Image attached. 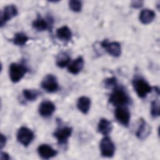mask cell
<instances>
[{"label":"cell","mask_w":160,"mask_h":160,"mask_svg":"<svg viewBox=\"0 0 160 160\" xmlns=\"http://www.w3.org/2000/svg\"><path fill=\"white\" fill-rule=\"evenodd\" d=\"M109 101L113 106L116 107L124 106L129 102V98L127 92L122 88H115L110 94Z\"/></svg>","instance_id":"1"},{"label":"cell","mask_w":160,"mask_h":160,"mask_svg":"<svg viewBox=\"0 0 160 160\" xmlns=\"http://www.w3.org/2000/svg\"><path fill=\"white\" fill-rule=\"evenodd\" d=\"M132 83L134 91L140 98H145L152 90V88L149 84L142 78H135L132 80Z\"/></svg>","instance_id":"2"},{"label":"cell","mask_w":160,"mask_h":160,"mask_svg":"<svg viewBox=\"0 0 160 160\" xmlns=\"http://www.w3.org/2000/svg\"><path fill=\"white\" fill-rule=\"evenodd\" d=\"M28 68L23 64L11 63L9 66V78L12 82H19L28 72Z\"/></svg>","instance_id":"3"},{"label":"cell","mask_w":160,"mask_h":160,"mask_svg":"<svg viewBox=\"0 0 160 160\" xmlns=\"http://www.w3.org/2000/svg\"><path fill=\"white\" fill-rule=\"evenodd\" d=\"M17 140L24 146H28L34 138V132L29 128L22 126L17 132Z\"/></svg>","instance_id":"4"},{"label":"cell","mask_w":160,"mask_h":160,"mask_svg":"<svg viewBox=\"0 0 160 160\" xmlns=\"http://www.w3.org/2000/svg\"><path fill=\"white\" fill-rule=\"evenodd\" d=\"M41 88L46 92L52 93L56 92L59 89V84L57 79L53 74H47L42 80Z\"/></svg>","instance_id":"5"},{"label":"cell","mask_w":160,"mask_h":160,"mask_svg":"<svg viewBox=\"0 0 160 160\" xmlns=\"http://www.w3.org/2000/svg\"><path fill=\"white\" fill-rule=\"evenodd\" d=\"M101 154L103 157L111 158L115 152V146L112 140L108 137L102 138L100 142Z\"/></svg>","instance_id":"6"},{"label":"cell","mask_w":160,"mask_h":160,"mask_svg":"<svg viewBox=\"0 0 160 160\" xmlns=\"http://www.w3.org/2000/svg\"><path fill=\"white\" fill-rule=\"evenodd\" d=\"M72 129L70 127H61L58 128L54 131V132L53 133V136L57 139L59 144H66L68 139L72 134Z\"/></svg>","instance_id":"7"},{"label":"cell","mask_w":160,"mask_h":160,"mask_svg":"<svg viewBox=\"0 0 160 160\" xmlns=\"http://www.w3.org/2000/svg\"><path fill=\"white\" fill-rule=\"evenodd\" d=\"M116 119L124 126L128 127L130 121V112L125 106L116 107L114 112Z\"/></svg>","instance_id":"8"},{"label":"cell","mask_w":160,"mask_h":160,"mask_svg":"<svg viewBox=\"0 0 160 160\" xmlns=\"http://www.w3.org/2000/svg\"><path fill=\"white\" fill-rule=\"evenodd\" d=\"M53 24V19L51 17L44 19L41 16H38L37 18L32 22V27L38 31H43L46 29H51Z\"/></svg>","instance_id":"9"},{"label":"cell","mask_w":160,"mask_h":160,"mask_svg":"<svg viewBox=\"0 0 160 160\" xmlns=\"http://www.w3.org/2000/svg\"><path fill=\"white\" fill-rule=\"evenodd\" d=\"M101 45L109 54L113 57H119L121 54V47L118 42H109L108 40L104 39L101 42Z\"/></svg>","instance_id":"10"},{"label":"cell","mask_w":160,"mask_h":160,"mask_svg":"<svg viewBox=\"0 0 160 160\" xmlns=\"http://www.w3.org/2000/svg\"><path fill=\"white\" fill-rule=\"evenodd\" d=\"M18 9L14 5H8L4 8L1 16V26L2 27L6 23L18 15Z\"/></svg>","instance_id":"11"},{"label":"cell","mask_w":160,"mask_h":160,"mask_svg":"<svg viewBox=\"0 0 160 160\" xmlns=\"http://www.w3.org/2000/svg\"><path fill=\"white\" fill-rule=\"evenodd\" d=\"M56 109L54 103L50 101H44L41 102L39 106L38 112L43 118H48L51 116Z\"/></svg>","instance_id":"12"},{"label":"cell","mask_w":160,"mask_h":160,"mask_svg":"<svg viewBox=\"0 0 160 160\" xmlns=\"http://www.w3.org/2000/svg\"><path fill=\"white\" fill-rule=\"evenodd\" d=\"M38 152L39 156L44 159H49L56 156L58 151L48 144H41L38 148Z\"/></svg>","instance_id":"13"},{"label":"cell","mask_w":160,"mask_h":160,"mask_svg":"<svg viewBox=\"0 0 160 160\" xmlns=\"http://www.w3.org/2000/svg\"><path fill=\"white\" fill-rule=\"evenodd\" d=\"M150 132L151 127L143 119H141L139 120V127L136 133L138 138L141 140H144L149 136Z\"/></svg>","instance_id":"14"},{"label":"cell","mask_w":160,"mask_h":160,"mask_svg":"<svg viewBox=\"0 0 160 160\" xmlns=\"http://www.w3.org/2000/svg\"><path fill=\"white\" fill-rule=\"evenodd\" d=\"M84 59L81 56L77 58L73 62L69 64L68 71L72 74H78L83 68Z\"/></svg>","instance_id":"15"},{"label":"cell","mask_w":160,"mask_h":160,"mask_svg":"<svg viewBox=\"0 0 160 160\" xmlns=\"http://www.w3.org/2000/svg\"><path fill=\"white\" fill-rule=\"evenodd\" d=\"M112 129V122L107 119L102 118L99 120L98 125V131L104 136H108Z\"/></svg>","instance_id":"16"},{"label":"cell","mask_w":160,"mask_h":160,"mask_svg":"<svg viewBox=\"0 0 160 160\" xmlns=\"http://www.w3.org/2000/svg\"><path fill=\"white\" fill-rule=\"evenodd\" d=\"M56 36L61 41H69L71 39L72 32L68 26H64L56 30Z\"/></svg>","instance_id":"17"},{"label":"cell","mask_w":160,"mask_h":160,"mask_svg":"<svg viewBox=\"0 0 160 160\" xmlns=\"http://www.w3.org/2000/svg\"><path fill=\"white\" fill-rule=\"evenodd\" d=\"M139 20L144 24L151 23L155 18V12L151 9H146L141 11L139 14Z\"/></svg>","instance_id":"18"},{"label":"cell","mask_w":160,"mask_h":160,"mask_svg":"<svg viewBox=\"0 0 160 160\" xmlns=\"http://www.w3.org/2000/svg\"><path fill=\"white\" fill-rule=\"evenodd\" d=\"M91 100L86 96L80 97L77 102L78 109L83 114H87L90 109Z\"/></svg>","instance_id":"19"},{"label":"cell","mask_w":160,"mask_h":160,"mask_svg":"<svg viewBox=\"0 0 160 160\" xmlns=\"http://www.w3.org/2000/svg\"><path fill=\"white\" fill-rule=\"evenodd\" d=\"M70 61L71 58L69 54L66 52H61L56 57V64L59 68H63L69 66Z\"/></svg>","instance_id":"20"},{"label":"cell","mask_w":160,"mask_h":160,"mask_svg":"<svg viewBox=\"0 0 160 160\" xmlns=\"http://www.w3.org/2000/svg\"><path fill=\"white\" fill-rule=\"evenodd\" d=\"M22 94L24 98L29 101H33L37 99L40 96L41 92L36 89H26L22 91Z\"/></svg>","instance_id":"21"},{"label":"cell","mask_w":160,"mask_h":160,"mask_svg":"<svg viewBox=\"0 0 160 160\" xmlns=\"http://www.w3.org/2000/svg\"><path fill=\"white\" fill-rule=\"evenodd\" d=\"M29 41V37L23 32H18L14 34L12 42L17 46H23Z\"/></svg>","instance_id":"22"},{"label":"cell","mask_w":160,"mask_h":160,"mask_svg":"<svg viewBox=\"0 0 160 160\" xmlns=\"http://www.w3.org/2000/svg\"><path fill=\"white\" fill-rule=\"evenodd\" d=\"M151 114L152 118H156L159 116V102L158 99L152 101L151 106Z\"/></svg>","instance_id":"23"},{"label":"cell","mask_w":160,"mask_h":160,"mask_svg":"<svg viewBox=\"0 0 160 160\" xmlns=\"http://www.w3.org/2000/svg\"><path fill=\"white\" fill-rule=\"evenodd\" d=\"M69 7L74 12H79L82 8V3L80 1L71 0L69 1Z\"/></svg>","instance_id":"24"},{"label":"cell","mask_w":160,"mask_h":160,"mask_svg":"<svg viewBox=\"0 0 160 160\" xmlns=\"http://www.w3.org/2000/svg\"><path fill=\"white\" fill-rule=\"evenodd\" d=\"M104 85L106 88H115L116 86V79L114 78H108L104 81Z\"/></svg>","instance_id":"25"},{"label":"cell","mask_w":160,"mask_h":160,"mask_svg":"<svg viewBox=\"0 0 160 160\" xmlns=\"http://www.w3.org/2000/svg\"><path fill=\"white\" fill-rule=\"evenodd\" d=\"M143 4V1H133L131 2V6L134 8H141Z\"/></svg>","instance_id":"26"},{"label":"cell","mask_w":160,"mask_h":160,"mask_svg":"<svg viewBox=\"0 0 160 160\" xmlns=\"http://www.w3.org/2000/svg\"><path fill=\"white\" fill-rule=\"evenodd\" d=\"M6 143V136H4V134H1V140H0L1 149H2L4 147Z\"/></svg>","instance_id":"27"},{"label":"cell","mask_w":160,"mask_h":160,"mask_svg":"<svg viewBox=\"0 0 160 160\" xmlns=\"http://www.w3.org/2000/svg\"><path fill=\"white\" fill-rule=\"evenodd\" d=\"M0 159L1 160H9L10 159V157H9V154H7L6 152H1V155H0Z\"/></svg>","instance_id":"28"}]
</instances>
